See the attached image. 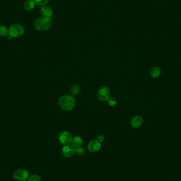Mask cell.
Masks as SVG:
<instances>
[{
    "mask_svg": "<svg viewBox=\"0 0 181 181\" xmlns=\"http://www.w3.org/2000/svg\"><path fill=\"white\" fill-rule=\"evenodd\" d=\"M58 103L62 109L66 111H70L74 108L76 102L74 97L67 95L61 96L59 99Z\"/></svg>",
    "mask_w": 181,
    "mask_h": 181,
    "instance_id": "cell-1",
    "label": "cell"
},
{
    "mask_svg": "<svg viewBox=\"0 0 181 181\" xmlns=\"http://www.w3.org/2000/svg\"><path fill=\"white\" fill-rule=\"evenodd\" d=\"M35 27L39 31H47L51 27V21L50 18L45 17L38 18L35 22Z\"/></svg>",
    "mask_w": 181,
    "mask_h": 181,
    "instance_id": "cell-2",
    "label": "cell"
},
{
    "mask_svg": "<svg viewBox=\"0 0 181 181\" xmlns=\"http://www.w3.org/2000/svg\"><path fill=\"white\" fill-rule=\"evenodd\" d=\"M24 28L21 25L13 24L9 29V35L12 38H18L24 34Z\"/></svg>",
    "mask_w": 181,
    "mask_h": 181,
    "instance_id": "cell-3",
    "label": "cell"
},
{
    "mask_svg": "<svg viewBox=\"0 0 181 181\" xmlns=\"http://www.w3.org/2000/svg\"><path fill=\"white\" fill-rule=\"evenodd\" d=\"M13 177L17 180L25 181L27 180L29 177V173L27 169L19 168L14 172Z\"/></svg>",
    "mask_w": 181,
    "mask_h": 181,
    "instance_id": "cell-4",
    "label": "cell"
},
{
    "mask_svg": "<svg viewBox=\"0 0 181 181\" xmlns=\"http://www.w3.org/2000/svg\"><path fill=\"white\" fill-rule=\"evenodd\" d=\"M97 96L101 101H108L110 98V91L109 88L106 86H103L100 88L97 92Z\"/></svg>",
    "mask_w": 181,
    "mask_h": 181,
    "instance_id": "cell-5",
    "label": "cell"
},
{
    "mask_svg": "<svg viewBox=\"0 0 181 181\" xmlns=\"http://www.w3.org/2000/svg\"><path fill=\"white\" fill-rule=\"evenodd\" d=\"M72 136L70 133L67 131H63L60 133L59 140L62 144L66 145H69L72 140Z\"/></svg>",
    "mask_w": 181,
    "mask_h": 181,
    "instance_id": "cell-6",
    "label": "cell"
},
{
    "mask_svg": "<svg viewBox=\"0 0 181 181\" xmlns=\"http://www.w3.org/2000/svg\"><path fill=\"white\" fill-rule=\"evenodd\" d=\"M76 153V149L74 146L66 145L62 149V155L66 158L72 157Z\"/></svg>",
    "mask_w": 181,
    "mask_h": 181,
    "instance_id": "cell-7",
    "label": "cell"
},
{
    "mask_svg": "<svg viewBox=\"0 0 181 181\" xmlns=\"http://www.w3.org/2000/svg\"><path fill=\"white\" fill-rule=\"evenodd\" d=\"M101 147V144L97 140H94L89 142L88 145V149L90 152L96 153L98 152Z\"/></svg>",
    "mask_w": 181,
    "mask_h": 181,
    "instance_id": "cell-8",
    "label": "cell"
},
{
    "mask_svg": "<svg viewBox=\"0 0 181 181\" xmlns=\"http://www.w3.org/2000/svg\"><path fill=\"white\" fill-rule=\"evenodd\" d=\"M143 123V119L138 115L134 116L131 121V125L134 128H138L141 126Z\"/></svg>",
    "mask_w": 181,
    "mask_h": 181,
    "instance_id": "cell-9",
    "label": "cell"
},
{
    "mask_svg": "<svg viewBox=\"0 0 181 181\" xmlns=\"http://www.w3.org/2000/svg\"><path fill=\"white\" fill-rule=\"evenodd\" d=\"M41 14L45 18H49L53 14V11L50 7L43 6L40 9Z\"/></svg>",
    "mask_w": 181,
    "mask_h": 181,
    "instance_id": "cell-10",
    "label": "cell"
},
{
    "mask_svg": "<svg viewBox=\"0 0 181 181\" xmlns=\"http://www.w3.org/2000/svg\"><path fill=\"white\" fill-rule=\"evenodd\" d=\"M83 142V141L81 137L76 136L72 139L71 143L72 145L74 146L75 148H78L82 146Z\"/></svg>",
    "mask_w": 181,
    "mask_h": 181,
    "instance_id": "cell-11",
    "label": "cell"
},
{
    "mask_svg": "<svg viewBox=\"0 0 181 181\" xmlns=\"http://www.w3.org/2000/svg\"><path fill=\"white\" fill-rule=\"evenodd\" d=\"M161 74V70L160 68L155 67L153 68L150 72V75L151 77L153 78H157Z\"/></svg>",
    "mask_w": 181,
    "mask_h": 181,
    "instance_id": "cell-12",
    "label": "cell"
},
{
    "mask_svg": "<svg viewBox=\"0 0 181 181\" xmlns=\"http://www.w3.org/2000/svg\"><path fill=\"white\" fill-rule=\"evenodd\" d=\"M35 3L32 0H28L24 4V8L26 11L33 10L35 6Z\"/></svg>",
    "mask_w": 181,
    "mask_h": 181,
    "instance_id": "cell-13",
    "label": "cell"
},
{
    "mask_svg": "<svg viewBox=\"0 0 181 181\" xmlns=\"http://www.w3.org/2000/svg\"><path fill=\"white\" fill-rule=\"evenodd\" d=\"M9 35V29L4 25H0V36L6 37Z\"/></svg>",
    "mask_w": 181,
    "mask_h": 181,
    "instance_id": "cell-14",
    "label": "cell"
},
{
    "mask_svg": "<svg viewBox=\"0 0 181 181\" xmlns=\"http://www.w3.org/2000/svg\"><path fill=\"white\" fill-rule=\"evenodd\" d=\"M80 88L78 85H74L71 88V93L73 95H77L80 92Z\"/></svg>",
    "mask_w": 181,
    "mask_h": 181,
    "instance_id": "cell-15",
    "label": "cell"
},
{
    "mask_svg": "<svg viewBox=\"0 0 181 181\" xmlns=\"http://www.w3.org/2000/svg\"><path fill=\"white\" fill-rule=\"evenodd\" d=\"M36 4L39 6H45L48 3L49 0H33Z\"/></svg>",
    "mask_w": 181,
    "mask_h": 181,
    "instance_id": "cell-16",
    "label": "cell"
},
{
    "mask_svg": "<svg viewBox=\"0 0 181 181\" xmlns=\"http://www.w3.org/2000/svg\"><path fill=\"white\" fill-rule=\"evenodd\" d=\"M28 181H41V177L37 175H32L29 176Z\"/></svg>",
    "mask_w": 181,
    "mask_h": 181,
    "instance_id": "cell-17",
    "label": "cell"
},
{
    "mask_svg": "<svg viewBox=\"0 0 181 181\" xmlns=\"http://www.w3.org/2000/svg\"><path fill=\"white\" fill-rule=\"evenodd\" d=\"M75 153H76L79 156H82L85 153V150L84 148L80 147L76 148Z\"/></svg>",
    "mask_w": 181,
    "mask_h": 181,
    "instance_id": "cell-18",
    "label": "cell"
},
{
    "mask_svg": "<svg viewBox=\"0 0 181 181\" xmlns=\"http://www.w3.org/2000/svg\"><path fill=\"white\" fill-rule=\"evenodd\" d=\"M117 100L114 97H110L108 100V103L110 106H115L117 104Z\"/></svg>",
    "mask_w": 181,
    "mask_h": 181,
    "instance_id": "cell-19",
    "label": "cell"
},
{
    "mask_svg": "<svg viewBox=\"0 0 181 181\" xmlns=\"http://www.w3.org/2000/svg\"><path fill=\"white\" fill-rule=\"evenodd\" d=\"M97 140L99 141L100 142H103V141L104 140V136L103 135H100L99 136L97 137Z\"/></svg>",
    "mask_w": 181,
    "mask_h": 181,
    "instance_id": "cell-20",
    "label": "cell"
},
{
    "mask_svg": "<svg viewBox=\"0 0 181 181\" xmlns=\"http://www.w3.org/2000/svg\"><path fill=\"white\" fill-rule=\"evenodd\" d=\"M12 37H11V36L10 35H8V39H11V38H12Z\"/></svg>",
    "mask_w": 181,
    "mask_h": 181,
    "instance_id": "cell-21",
    "label": "cell"
},
{
    "mask_svg": "<svg viewBox=\"0 0 181 181\" xmlns=\"http://www.w3.org/2000/svg\"><path fill=\"white\" fill-rule=\"evenodd\" d=\"M27 181V180H25V181Z\"/></svg>",
    "mask_w": 181,
    "mask_h": 181,
    "instance_id": "cell-22",
    "label": "cell"
}]
</instances>
